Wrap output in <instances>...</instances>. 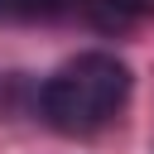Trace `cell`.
Returning a JSON list of instances; mask_svg holds the SVG:
<instances>
[{"label": "cell", "mask_w": 154, "mask_h": 154, "mask_svg": "<svg viewBox=\"0 0 154 154\" xmlns=\"http://www.w3.org/2000/svg\"><path fill=\"white\" fill-rule=\"evenodd\" d=\"M106 10H116V14H149L154 0H106Z\"/></svg>", "instance_id": "3"}, {"label": "cell", "mask_w": 154, "mask_h": 154, "mask_svg": "<svg viewBox=\"0 0 154 154\" xmlns=\"http://www.w3.org/2000/svg\"><path fill=\"white\" fill-rule=\"evenodd\" d=\"M82 0H0V24H34V19H63Z\"/></svg>", "instance_id": "2"}, {"label": "cell", "mask_w": 154, "mask_h": 154, "mask_svg": "<svg viewBox=\"0 0 154 154\" xmlns=\"http://www.w3.org/2000/svg\"><path fill=\"white\" fill-rule=\"evenodd\" d=\"M125 101H130V67L116 53H106V48L67 58L38 87V116H43V125L58 130V135H67V140H87V135L106 130L120 116Z\"/></svg>", "instance_id": "1"}]
</instances>
